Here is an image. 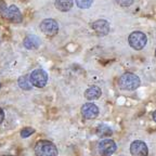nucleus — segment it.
<instances>
[{"label":"nucleus","instance_id":"1","mask_svg":"<svg viewBox=\"0 0 156 156\" xmlns=\"http://www.w3.org/2000/svg\"><path fill=\"white\" fill-rule=\"evenodd\" d=\"M119 88L126 91H133L140 87L141 80L139 76H136L133 73H125L118 79Z\"/></svg>","mask_w":156,"mask_h":156},{"label":"nucleus","instance_id":"2","mask_svg":"<svg viewBox=\"0 0 156 156\" xmlns=\"http://www.w3.org/2000/svg\"><path fill=\"white\" fill-rule=\"evenodd\" d=\"M58 147L49 140H40L35 145L36 156H58Z\"/></svg>","mask_w":156,"mask_h":156},{"label":"nucleus","instance_id":"3","mask_svg":"<svg viewBox=\"0 0 156 156\" xmlns=\"http://www.w3.org/2000/svg\"><path fill=\"white\" fill-rule=\"evenodd\" d=\"M1 5H2V8H0V13L2 14V16L5 20L13 23H21L23 21V15L16 5H12L5 7L3 2L1 3Z\"/></svg>","mask_w":156,"mask_h":156},{"label":"nucleus","instance_id":"4","mask_svg":"<svg viewBox=\"0 0 156 156\" xmlns=\"http://www.w3.org/2000/svg\"><path fill=\"white\" fill-rule=\"evenodd\" d=\"M128 42L134 50H142L147 44V37L142 32H132L128 37Z\"/></svg>","mask_w":156,"mask_h":156},{"label":"nucleus","instance_id":"5","mask_svg":"<svg viewBox=\"0 0 156 156\" xmlns=\"http://www.w3.org/2000/svg\"><path fill=\"white\" fill-rule=\"evenodd\" d=\"M29 80L34 87L44 88L48 83V74L42 68H37L30 73L29 75Z\"/></svg>","mask_w":156,"mask_h":156},{"label":"nucleus","instance_id":"6","mask_svg":"<svg viewBox=\"0 0 156 156\" xmlns=\"http://www.w3.org/2000/svg\"><path fill=\"white\" fill-rule=\"evenodd\" d=\"M117 145L113 139H103L98 145V151L101 156H111L116 152Z\"/></svg>","mask_w":156,"mask_h":156},{"label":"nucleus","instance_id":"7","mask_svg":"<svg viewBox=\"0 0 156 156\" xmlns=\"http://www.w3.org/2000/svg\"><path fill=\"white\" fill-rule=\"evenodd\" d=\"M40 30L47 36H55L58 32V24L53 19H46L40 23Z\"/></svg>","mask_w":156,"mask_h":156},{"label":"nucleus","instance_id":"8","mask_svg":"<svg viewBox=\"0 0 156 156\" xmlns=\"http://www.w3.org/2000/svg\"><path fill=\"white\" fill-rule=\"evenodd\" d=\"M130 153L132 156H147L149 155V147L145 142L141 140H134L130 144Z\"/></svg>","mask_w":156,"mask_h":156},{"label":"nucleus","instance_id":"9","mask_svg":"<svg viewBox=\"0 0 156 156\" xmlns=\"http://www.w3.org/2000/svg\"><path fill=\"white\" fill-rule=\"evenodd\" d=\"M99 107L92 102L86 103L81 107V115L85 119H94L99 116Z\"/></svg>","mask_w":156,"mask_h":156},{"label":"nucleus","instance_id":"10","mask_svg":"<svg viewBox=\"0 0 156 156\" xmlns=\"http://www.w3.org/2000/svg\"><path fill=\"white\" fill-rule=\"evenodd\" d=\"M92 28L99 36H106L110 33V24L105 20H98L93 22Z\"/></svg>","mask_w":156,"mask_h":156},{"label":"nucleus","instance_id":"11","mask_svg":"<svg viewBox=\"0 0 156 156\" xmlns=\"http://www.w3.org/2000/svg\"><path fill=\"white\" fill-rule=\"evenodd\" d=\"M102 94V91L98 86H91L85 91V98L89 101L98 100Z\"/></svg>","mask_w":156,"mask_h":156},{"label":"nucleus","instance_id":"12","mask_svg":"<svg viewBox=\"0 0 156 156\" xmlns=\"http://www.w3.org/2000/svg\"><path fill=\"white\" fill-rule=\"evenodd\" d=\"M40 44V39L35 35H28L27 37H25L24 39V47L26 49H37Z\"/></svg>","mask_w":156,"mask_h":156},{"label":"nucleus","instance_id":"13","mask_svg":"<svg viewBox=\"0 0 156 156\" xmlns=\"http://www.w3.org/2000/svg\"><path fill=\"white\" fill-rule=\"evenodd\" d=\"M73 5H74L73 0H55V2H54L55 8L58 11H61V12H67V11H69L73 8Z\"/></svg>","mask_w":156,"mask_h":156},{"label":"nucleus","instance_id":"14","mask_svg":"<svg viewBox=\"0 0 156 156\" xmlns=\"http://www.w3.org/2000/svg\"><path fill=\"white\" fill-rule=\"evenodd\" d=\"M97 134L100 138H108L113 134V129L111 128L110 126L107 125H100V126L97 128Z\"/></svg>","mask_w":156,"mask_h":156},{"label":"nucleus","instance_id":"15","mask_svg":"<svg viewBox=\"0 0 156 156\" xmlns=\"http://www.w3.org/2000/svg\"><path fill=\"white\" fill-rule=\"evenodd\" d=\"M17 83H19V86L22 88L23 90H30L33 86L30 80H29V77H27V76H21L19 78Z\"/></svg>","mask_w":156,"mask_h":156},{"label":"nucleus","instance_id":"16","mask_svg":"<svg viewBox=\"0 0 156 156\" xmlns=\"http://www.w3.org/2000/svg\"><path fill=\"white\" fill-rule=\"evenodd\" d=\"M92 3L93 0H76V5L79 9H89Z\"/></svg>","mask_w":156,"mask_h":156},{"label":"nucleus","instance_id":"17","mask_svg":"<svg viewBox=\"0 0 156 156\" xmlns=\"http://www.w3.org/2000/svg\"><path fill=\"white\" fill-rule=\"evenodd\" d=\"M34 132H35V130L33 129V128H30V127H28V128H24V129L21 131V136H22V138H27V136H32Z\"/></svg>","mask_w":156,"mask_h":156},{"label":"nucleus","instance_id":"18","mask_svg":"<svg viewBox=\"0 0 156 156\" xmlns=\"http://www.w3.org/2000/svg\"><path fill=\"white\" fill-rule=\"evenodd\" d=\"M119 7H130L133 3V0H115Z\"/></svg>","mask_w":156,"mask_h":156},{"label":"nucleus","instance_id":"19","mask_svg":"<svg viewBox=\"0 0 156 156\" xmlns=\"http://www.w3.org/2000/svg\"><path fill=\"white\" fill-rule=\"evenodd\" d=\"M3 119H5V112H3V110L0 107V124L3 122Z\"/></svg>","mask_w":156,"mask_h":156},{"label":"nucleus","instance_id":"20","mask_svg":"<svg viewBox=\"0 0 156 156\" xmlns=\"http://www.w3.org/2000/svg\"><path fill=\"white\" fill-rule=\"evenodd\" d=\"M152 117H153V120H154V122H156V111L153 113V115H152Z\"/></svg>","mask_w":156,"mask_h":156},{"label":"nucleus","instance_id":"21","mask_svg":"<svg viewBox=\"0 0 156 156\" xmlns=\"http://www.w3.org/2000/svg\"><path fill=\"white\" fill-rule=\"evenodd\" d=\"M3 156H12V155H3Z\"/></svg>","mask_w":156,"mask_h":156},{"label":"nucleus","instance_id":"22","mask_svg":"<svg viewBox=\"0 0 156 156\" xmlns=\"http://www.w3.org/2000/svg\"><path fill=\"white\" fill-rule=\"evenodd\" d=\"M155 56H156V49H155Z\"/></svg>","mask_w":156,"mask_h":156},{"label":"nucleus","instance_id":"23","mask_svg":"<svg viewBox=\"0 0 156 156\" xmlns=\"http://www.w3.org/2000/svg\"><path fill=\"white\" fill-rule=\"evenodd\" d=\"M0 88H1V83H0Z\"/></svg>","mask_w":156,"mask_h":156}]
</instances>
